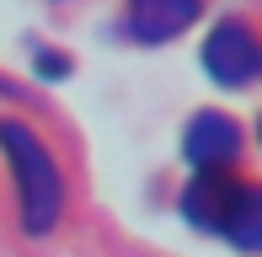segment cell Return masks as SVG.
Listing matches in <instances>:
<instances>
[{
    "mask_svg": "<svg viewBox=\"0 0 262 257\" xmlns=\"http://www.w3.org/2000/svg\"><path fill=\"white\" fill-rule=\"evenodd\" d=\"M0 145H6L11 172H16V182H21V225H27L32 236L54 230L59 209H64V182H59L54 156L43 150V139L32 134L27 123H11V118L0 123Z\"/></svg>",
    "mask_w": 262,
    "mask_h": 257,
    "instance_id": "cell-1",
    "label": "cell"
},
{
    "mask_svg": "<svg viewBox=\"0 0 262 257\" xmlns=\"http://www.w3.org/2000/svg\"><path fill=\"white\" fill-rule=\"evenodd\" d=\"M204 70L220 86H246V80L262 70V43H257V32L246 27V22H220V27L209 32V43H204Z\"/></svg>",
    "mask_w": 262,
    "mask_h": 257,
    "instance_id": "cell-2",
    "label": "cell"
},
{
    "mask_svg": "<svg viewBox=\"0 0 262 257\" xmlns=\"http://www.w3.org/2000/svg\"><path fill=\"white\" fill-rule=\"evenodd\" d=\"M235 198H241V182H235L230 172H198V177L187 182V193H182V215L193 220V225H204V230H225Z\"/></svg>",
    "mask_w": 262,
    "mask_h": 257,
    "instance_id": "cell-3",
    "label": "cell"
},
{
    "mask_svg": "<svg viewBox=\"0 0 262 257\" xmlns=\"http://www.w3.org/2000/svg\"><path fill=\"white\" fill-rule=\"evenodd\" d=\"M235 150H241V134H235V123L220 118V113H198V118L187 123V134H182V156L193 161L198 172H220Z\"/></svg>",
    "mask_w": 262,
    "mask_h": 257,
    "instance_id": "cell-4",
    "label": "cell"
},
{
    "mask_svg": "<svg viewBox=\"0 0 262 257\" xmlns=\"http://www.w3.org/2000/svg\"><path fill=\"white\" fill-rule=\"evenodd\" d=\"M204 0H128V32L139 43H166L182 27H193Z\"/></svg>",
    "mask_w": 262,
    "mask_h": 257,
    "instance_id": "cell-5",
    "label": "cell"
},
{
    "mask_svg": "<svg viewBox=\"0 0 262 257\" xmlns=\"http://www.w3.org/2000/svg\"><path fill=\"white\" fill-rule=\"evenodd\" d=\"M225 236L246 252H262V188H241L230 220H225Z\"/></svg>",
    "mask_w": 262,
    "mask_h": 257,
    "instance_id": "cell-6",
    "label": "cell"
}]
</instances>
